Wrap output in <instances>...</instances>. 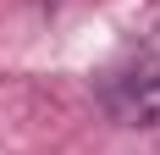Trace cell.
<instances>
[{"label":"cell","instance_id":"cell-1","mask_svg":"<svg viewBox=\"0 0 160 155\" xmlns=\"http://www.w3.org/2000/svg\"><path fill=\"white\" fill-rule=\"evenodd\" d=\"M105 100L127 127H160V67H138V72L116 78Z\"/></svg>","mask_w":160,"mask_h":155}]
</instances>
